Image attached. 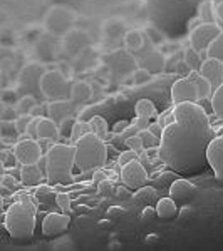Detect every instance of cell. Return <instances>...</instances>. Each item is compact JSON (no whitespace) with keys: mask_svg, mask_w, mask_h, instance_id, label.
<instances>
[{"mask_svg":"<svg viewBox=\"0 0 223 251\" xmlns=\"http://www.w3.org/2000/svg\"><path fill=\"white\" fill-rule=\"evenodd\" d=\"M213 137L210 117L200 104H176L161 136L160 159L176 174H201L210 166L206 152Z\"/></svg>","mask_w":223,"mask_h":251,"instance_id":"1","label":"cell"},{"mask_svg":"<svg viewBox=\"0 0 223 251\" xmlns=\"http://www.w3.org/2000/svg\"><path fill=\"white\" fill-rule=\"evenodd\" d=\"M35 218H37V208L34 201L29 196H22L7 209L3 226L14 241L27 243L34 236Z\"/></svg>","mask_w":223,"mask_h":251,"instance_id":"2","label":"cell"},{"mask_svg":"<svg viewBox=\"0 0 223 251\" xmlns=\"http://www.w3.org/2000/svg\"><path fill=\"white\" fill-rule=\"evenodd\" d=\"M46 177L51 186L72 184L74 176L72 169L76 166V146L74 144H52L47 151Z\"/></svg>","mask_w":223,"mask_h":251,"instance_id":"3","label":"cell"},{"mask_svg":"<svg viewBox=\"0 0 223 251\" xmlns=\"http://www.w3.org/2000/svg\"><path fill=\"white\" fill-rule=\"evenodd\" d=\"M76 146V168L83 173L101 169L108 161L106 141L97 137L94 132H89L81 137Z\"/></svg>","mask_w":223,"mask_h":251,"instance_id":"4","label":"cell"},{"mask_svg":"<svg viewBox=\"0 0 223 251\" xmlns=\"http://www.w3.org/2000/svg\"><path fill=\"white\" fill-rule=\"evenodd\" d=\"M39 89L49 100H62L71 94L67 79L59 71H46L39 77Z\"/></svg>","mask_w":223,"mask_h":251,"instance_id":"5","label":"cell"},{"mask_svg":"<svg viewBox=\"0 0 223 251\" xmlns=\"http://www.w3.org/2000/svg\"><path fill=\"white\" fill-rule=\"evenodd\" d=\"M222 30L223 29L220 24H208V22L198 24L190 32V47L198 52H206L210 44L220 35Z\"/></svg>","mask_w":223,"mask_h":251,"instance_id":"6","label":"cell"},{"mask_svg":"<svg viewBox=\"0 0 223 251\" xmlns=\"http://www.w3.org/2000/svg\"><path fill=\"white\" fill-rule=\"evenodd\" d=\"M14 152L17 156L19 164H37L42 157V148L37 143V139H20L17 144L14 146Z\"/></svg>","mask_w":223,"mask_h":251,"instance_id":"7","label":"cell"},{"mask_svg":"<svg viewBox=\"0 0 223 251\" xmlns=\"http://www.w3.org/2000/svg\"><path fill=\"white\" fill-rule=\"evenodd\" d=\"M121 181L129 189H139L141 186H144L148 183V173H146L143 163L139 159H135L129 164L123 166V169H121Z\"/></svg>","mask_w":223,"mask_h":251,"instance_id":"8","label":"cell"},{"mask_svg":"<svg viewBox=\"0 0 223 251\" xmlns=\"http://www.w3.org/2000/svg\"><path fill=\"white\" fill-rule=\"evenodd\" d=\"M171 100L173 104H183V102H198V91L195 82H192L188 77H181L175 80L171 86Z\"/></svg>","mask_w":223,"mask_h":251,"instance_id":"9","label":"cell"},{"mask_svg":"<svg viewBox=\"0 0 223 251\" xmlns=\"http://www.w3.org/2000/svg\"><path fill=\"white\" fill-rule=\"evenodd\" d=\"M71 218L67 213H49L42 221V233L47 238H57L69 229Z\"/></svg>","mask_w":223,"mask_h":251,"instance_id":"10","label":"cell"},{"mask_svg":"<svg viewBox=\"0 0 223 251\" xmlns=\"http://www.w3.org/2000/svg\"><path fill=\"white\" fill-rule=\"evenodd\" d=\"M206 157H208L210 168L215 173V177L223 184V132L212 139V143L208 146Z\"/></svg>","mask_w":223,"mask_h":251,"instance_id":"11","label":"cell"},{"mask_svg":"<svg viewBox=\"0 0 223 251\" xmlns=\"http://www.w3.org/2000/svg\"><path fill=\"white\" fill-rule=\"evenodd\" d=\"M200 74L212 84L213 91H217V89L223 84V62L222 60H217V59L206 57L203 62H201Z\"/></svg>","mask_w":223,"mask_h":251,"instance_id":"12","label":"cell"},{"mask_svg":"<svg viewBox=\"0 0 223 251\" xmlns=\"http://www.w3.org/2000/svg\"><path fill=\"white\" fill-rule=\"evenodd\" d=\"M196 194V188L188 179H176L169 188V196L176 201V203H186L192 201Z\"/></svg>","mask_w":223,"mask_h":251,"instance_id":"13","label":"cell"},{"mask_svg":"<svg viewBox=\"0 0 223 251\" xmlns=\"http://www.w3.org/2000/svg\"><path fill=\"white\" fill-rule=\"evenodd\" d=\"M42 168L39 164H22L20 166V183L26 188H32V186H39L44 177Z\"/></svg>","mask_w":223,"mask_h":251,"instance_id":"14","label":"cell"},{"mask_svg":"<svg viewBox=\"0 0 223 251\" xmlns=\"http://www.w3.org/2000/svg\"><path fill=\"white\" fill-rule=\"evenodd\" d=\"M37 136L39 141H57L60 136V127L51 117H40L39 126H37Z\"/></svg>","mask_w":223,"mask_h":251,"instance_id":"15","label":"cell"},{"mask_svg":"<svg viewBox=\"0 0 223 251\" xmlns=\"http://www.w3.org/2000/svg\"><path fill=\"white\" fill-rule=\"evenodd\" d=\"M72 111H74V106L72 102L62 99V100H51V104L47 106V114L51 119H54L56 123L60 124L66 117H71Z\"/></svg>","mask_w":223,"mask_h":251,"instance_id":"16","label":"cell"},{"mask_svg":"<svg viewBox=\"0 0 223 251\" xmlns=\"http://www.w3.org/2000/svg\"><path fill=\"white\" fill-rule=\"evenodd\" d=\"M178 214V206H176V201L173 200L171 196L169 198H163L156 203V216L160 220H165V221H169V220H175Z\"/></svg>","mask_w":223,"mask_h":251,"instance_id":"17","label":"cell"},{"mask_svg":"<svg viewBox=\"0 0 223 251\" xmlns=\"http://www.w3.org/2000/svg\"><path fill=\"white\" fill-rule=\"evenodd\" d=\"M188 79L192 80V82H195L196 91H198V97H200V99H212L213 87H212V84H210L208 80L200 74V71H192L188 74Z\"/></svg>","mask_w":223,"mask_h":251,"instance_id":"18","label":"cell"},{"mask_svg":"<svg viewBox=\"0 0 223 251\" xmlns=\"http://www.w3.org/2000/svg\"><path fill=\"white\" fill-rule=\"evenodd\" d=\"M91 97H92V87H91V84L86 82V80H79V82H76L74 86L71 87L72 102L83 104L91 99Z\"/></svg>","mask_w":223,"mask_h":251,"instance_id":"19","label":"cell"},{"mask_svg":"<svg viewBox=\"0 0 223 251\" xmlns=\"http://www.w3.org/2000/svg\"><path fill=\"white\" fill-rule=\"evenodd\" d=\"M89 126H91V132H94L97 137L103 141H108L111 134H109V124L103 116H91L89 117Z\"/></svg>","mask_w":223,"mask_h":251,"instance_id":"20","label":"cell"},{"mask_svg":"<svg viewBox=\"0 0 223 251\" xmlns=\"http://www.w3.org/2000/svg\"><path fill=\"white\" fill-rule=\"evenodd\" d=\"M198 15H200L201 22L218 24L217 14H215V3H213V0H201L200 5H198Z\"/></svg>","mask_w":223,"mask_h":251,"instance_id":"21","label":"cell"},{"mask_svg":"<svg viewBox=\"0 0 223 251\" xmlns=\"http://www.w3.org/2000/svg\"><path fill=\"white\" fill-rule=\"evenodd\" d=\"M0 137H2L3 143H17L19 131L15 121H5L2 119L0 123Z\"/></svg>","mask_w":223,"mask_h":251,"instance_id":"22","label":"cell"},{"mask_svg":"<svg viewBox=\"0 0 223 251\" xmlns=\"http://www.w3.org/2000/svg\"><path fill=\"white\" fill-rule=\"evenodd\" d=\"M56 196H57V194H54V191H52V188H51V184H49V186L39 184L37 188H35V200H37L39 203H42V204L56 203Z\"/></svg>","mask_w":223,"mask_h":251,"instance_id":"23","label":"cell"},{"mask_svg":"<svg viewBox=\"0 0 223 251\" xmlns=\"http://www.w3.org/2000/svg\"><path fill=\"white\" fill-rule=\"evenodd\" d=\"M156 196H158L156 189L149 188V186H146V184L141 186L139 189H136V193H135V200L138 201V203H146V204L156 201Z\"/></svg>","mask_w":223,"mask_h":251,"instance_id":"24","label":"cell"},{"mask_svg":"<svg viewBox=\"0 0 223 251\" xmlns=\"http://www.w3.org/2000/svg\"><path fill=\"white\" fill-rule=\"evenodd\" d=\"M136 116L138 117H146V119H151L156 116V107L151 100L148 99H141L136 104Z\"/></svg>","mask_w":223,"mask_h":251,"instance_id":"25","label":"cell"},{"mask_svg":"<svg viewBox=\"0 0 223 251\" xmlns=\"http://www.w3.org/2000/svg\"><path fill=\"white\" fill-rule=\"evenodd\" d=\"M206 57L217 59L223 62V30L220 32V35L210 44V47L206 49Z\"/></svg>","mask_w":223,"mask_h":251,"instance_id":"26","label":"cell"},{"mask_svg":"<svg viewBox=\"0 0 223 251\" xmlns=\"http://www.w3.org/2000/svg\"><path fill=\"white\" fill-rule=\"evenodd\" d=\"M91 132V126H89V121H76L74 126H72V131H71V139L72 143H78L81 137H84L86 134Z\"/></svg>","mask_w":223,"mask_h":251,"instance_id":"27","label":"cell"},{"mask_svg":"<svg viewBox=\"0 0 223 251\" xmlns=\"http://www.w3.org/2000/svg\"><path fill=\"white\" fill-rule=\"evenodd\" d=\"M210 100H212V109H213L215 116L220 121H223V84L217 91H213V96Z\"/></svg>","mask_w":223,"mask_h":251,"instance_id":"28","label":"cell"},{"mask_svg":"<svg viewBox=\"0 0 223 251\" xmlns=\"http://www.w3.org/2000/svg\"><path fill=\"white\" fill-rule=\"evenodd\" d=\"M35 106H37V100H35V97L34 96H30V94H27V96H24L22 99L17 102V114H30L32 112V109H34Z\"/></svg>","mask_w":223,"mask_h":251,"instance_id":"29","label":"cell"},{"mask_svg":"<svg viewBox=\"0 0 223 251\" xmlns=\"http://www.w3.org/2000/svg\"><path fill=\"white\" fill-rule=\"evenodd\" d=\"M185 62L188 64V67L192 69V71H200L201 67V55L198 50H195V49L190 47L188 50H185Z\"/></svg>","mask_w":223,"mask_h":251,"instance_id":"30","label":"cell"},{"mask_svg":"<svg viewBox=\"0 0 223 251\" xmlns=\"http://www.w3.org/2000/svg\"><path fill=\"white\" fill-rule=\"evenodd\" d=\"M124 42H126V47L131 49V50H139V49L143 47V35L138 30H131L126 34Z\"/></svg>","mask_w":223,"mask_h":251,"instance_id":"31","label":"cell"},{"mask_svg":"<svg viewBox=\"0 0 223 251\" xmlns=\"http://www.w3.org/2000/svg\"><path fill=\"white\" fill-rule=\"evenodd\" d=\"M0 184H2V188L5 189V191H17V189L20 188V184L22 183H19L17 179L14 177V174H10V173H5L2 176V181H0Z\"/></svg>","mask_w":223,"mask_h":251,"instance_id":"32","label":"cell"},{"mask_svg":"<svg viewBox=\"0 0 223 251\" xmlns=\"http://www.w3.org/2000/svg\"><path fill=\"white\" fill-rule=\"evenodd\" d=\"M0 161H2V168L3 169L15 168V164L19 163L15 152L14 151H7V149H3V151L0 152Z\"/></svg>","mask_w":223,"mask_h":251,"instance_id":"33","label":"cell"},{"mask_svg":"<svg viewBox=\"0 0 223 251\" xmlns=\"http://www.w3.org/2000/svg\"><path fill=\"white\" fill-rule=\"evenodd\" d=\"M138 134H139V137L143 139L144 149H148V148H158V146H160V143H161V141L158 139L156 136H153L151 132H149V129H143V131H139Z\"/></svg>","mask_w":223,"mask_h":251,"instance_id":"34","label":"cell"},{"mask_svg":"<svg viewBox=\"0 0 223 251\" xmlns=\"http://www.w3.org/2000/svg\"><path fill=\"white\" fill-rule=\"evenodd\" d=\"M71 200H72V198L69 196V194H66V193H57V196H56V204L59 206L60 211H62V213L71 214V213H72Z\"/></svg>","mask_w":223,"mask_h":251,"instance_id":"35","label":"cell"},{"mask_svg":"<svg viewBox=\"0 0 223 251\" xmlns=\"http://www.w3.org/2000/svg\"><path fill=\"white\" fill-rule=\"evenodd\" d=\"M32 119H34V116H32V114H20V116H17V119H15V126H17L19 134L27 132V127H29Z\"/></svg>","mask_w":223,"mask_h":251,"instance_id":"36","label":"cell"},{"mask_svg":"<svg viewBox=\"0 0 223 251\" xmlns=\"http://www.w3.org/2000/svg\"><path fill=\"white\" fill-rule=\"evenodd\" d=\"M126 143V146L129 149H133V151H136L138 154H141V152L144 151V143H143V139L139 137V134H136V136H133V137H129V139L124 141Z\"/></svg>","mask_w":223,"mask_h":251,"instance_id":"37","label":"cell"},{"mask_svg":"<svg viewBox=\"0 0 223 251\" xmlns=\"http://www.w3.org/2000/svg\"><path fill=\"white\" fill-rule=\"evenodd\" d=\"M135 159H139V154H138L136 151H133V149H128V151H124V152H121V154H119V157H117V164L123 168V166L129 164L131 161H135Z\"/></svg>","mask_w":223,"mask_h":251,"instance_id":"38","label":"cell"},{"mask_svg":"<svg viewBox=\"0 0 223 251\" xmlns=\"http://www.w3.org/2000/svg\"><path fill=\"white\" fill-rule=\"evenodd\" d=\"M97 193H99V196H101V198H109V196H112V194H114V184H112V181L104 179L103 183H99Z\"/></svg>","mask_w":223,"mask_h":251,"instance_id":"39","label":"cell"},{"mask_svg":"<svg viewBox=\"0 0 223 251\" xmlns=\"http://www.w3.org/2000/svg\"><path fill=\"white\" fill-rule=\"evenodd\" d=\"M149 79H151V72H149L148 69L139 67L135 71V82L136 84H144V82H148Z\"/></svg>","mask_w":223,"mask_h":251,"instance_id":"40","label":"cell"},{"mask_svg":"<svg viewBox=\"0 0 223 251\" xmlns=\"http://www.w3.org/2000/svg\"><path fill=\"white\" fill-rule=\"evenodd\" d=\"M39 121H40V117H34V119L30 121L29 127H27V137H32V139H39V136H37Z\"/></svg>","mask_w":223,"mask_h":251,"instance_id":"41","label":"cell"},{"mask_svg":"<svg viewBox=\"0 0 223 251\" xmlns=\"http://www.w3.org/2000/svg\"><path fill=\"white\" fill-rule=\"evenodd\" d=\"M148 129H149V132H151L153 136H156L158 139L161 141V136H163V131H165L163 126H161L160 123H151V124H149V127H148Z\"/></svg>","mask_w":223,"mask_h":251,"instance_id":"42","label":"cell"},{"mask_svg":"<svg viewBox=\"0 0 223 251\" xmlns=\"http://www.w3.org/2000/svg\"><path fill=\"white\" fill-rule=\"evenodd\" d=\"M138 132H139V129H138L135 124H133V127H126L123 132H121V139H123V141H126V139H129V137L136 136Z\"/></svg>","mask_w":223,"mask_h":251,"instance_id":"43","label":"cell"},{"mask_svg":"<svg viewBox=\"0 0 223 251\" xmlns=\"http://www.w3.org/2000/svg\"><path fill=\"white\" fill-rule=\"evenodd\" d=\"M108 174L109 173H104L103 169H96L94 171V174H92V181H94V183H103L104 179H108Z\"/></svg>","mask_w":223,"mask_h":251,"instance_id":"44","label":"cell"},{"mask_svg":"<svg viewBox=\"0 0 223 251\" xmlns=\"http://www.w3.org/2000/svg\"><path fill=\"white\" fill-rule=\"evenodd\" d=\"M175 72H178V74H186V77H188V74L192 72V69L188 67V64H186L185 60H181V62H178V64H176Z\"/></svg>","mask_w":223,"mask_h":251,"instance_id":"45","label":"cell"},{"mask_svg":"<svg viewBox=\"0 0 223 251\" xmlns=\"http://www.w3.org/2000/svg\"><path fill=\"white\" fill-rule=\"evenodd\" d=\"M135 126L139 131H143V129H148L149 127V119H146V117H138L135 119Z\"/></svg>","mask_w":223,"mask_h":251,"instance_id":"46","label":"cell"},{"mask_svg":"<svg viewBox=\"0 0 223 251\" xmlns=\"http://www.w3.org/2000/svg\"><path fill=\"white\" fill-rule=\"evenodd\" d=\"M215 14H217L218 24H220V25H222V29H223V2L215 3Z\"/></svg>","mask_w":223,"mask_h":251,"instance_id":"47","label":"cell"},{"mask_svg":"<svg viewBox=\"0 0 223 251\" xmlns=\"http://www.w3.org/2000/svg\"><path fill=\"white\" fill-rule=\"evenodd\" d=\"M126 127H128V123H126V121H121V123H117V124L114 126V132H116V134H119V132H123Z\"/></svg>","mask_w":223,"mask_h":251,"instance_id":"48","label":"cell"},{"mask_svg":"<svg viewBox=\"0 0 223 251\" xmlns=\"http://www.w3.org/2000/svg\"><path fill=\"white\" fill-rule=\"evenodd\" d=\"M34 117H44V109L42 106H35L34 109H32V112H30Z\"/></svg>","mask_w":223,"mask_h":251,"instance_id":"49","label":"cell"},{"mask_svg":"<svg viewBox=\"0 0 223 251\" xmlns=\"http://www.w3.org/2000/svg\"><path fill=\"white\" fill-rule=\"evenodd\" d=\"M116 213L124 214V209H123V208H109V209H108V214H111V216H117Z\"/></svg>","mask_w":223,"mask_h":251,"instance_id":"50","label":"cell"},{"mask_svg":"<svg viewBox=\"0 0 223 251\" xmlns=\"http://www.w3.org/2000/svg\"><path fill=\"white\" fill-rule=\"evenodd\" d=\"M143 214H144V218L146 216H153V214H156V208H155V211H153V209H149V208H146L143 211Z\"/></svg>","mask_w":223,"mask_h":251,"instance_id":"51","label":"cell"},{"mask_svg":"<svg viewBox=\"0 0 223 251\" xmlns=\"http://www.w3.org/2000/svg\"><path fill=\"white\" fill-rule=\"evenodd\" d=\"M218 2H223V0H213V3H218Z\"/></svg>","mask_w":223,"mask_h":251,"instance_id":"52","label":"cell"}]
</instances>
